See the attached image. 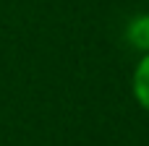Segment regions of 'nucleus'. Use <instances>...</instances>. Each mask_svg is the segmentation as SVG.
<instances>
[{
    "label": "nucleus",
    "instance_id": "f257e3e1",
    "mask_svg": "<svg viewBox=\"0 0 149 146\" xmlns=\"http://www.w3.org/2000/svg\"><path fill=\"white\" fill-rule=\"evenodd\" d=\"M131 94H134L136 104L149 112V52L141 55V60H139L136 68H134V76H131Z\"/></svg>",
    "mask_w": 149,
    "mask_h": 146
},
{
    "label": "nucleus",
    "instance_id": "f03ea898",
    "mask_svg": "<svg viewBox=\"0 0 149 146\" xmlns=\"http://www.w3.org/2000/svg\"><path fill=\"white\" fill-rule=\"evenodd\" d=\"M126 42L141 55L149 52V13H139L126 24Z\"/></svg>",
    "mask_w": 149,
    "mask_h": 146
}]
</instances>
